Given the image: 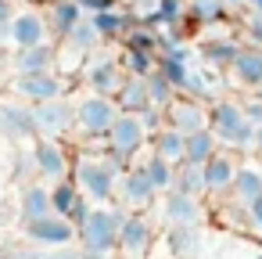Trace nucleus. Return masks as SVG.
Here are the masks:
<instances>
[{
  "instance_id": "obj_41",
  "label": "nucleus",
  "mask_w": 262,
  "mask_h": 259,
  "mask_svg": "<svg viewBox=\"0 0 262 259\" xmlns=\"http://www.w3.org/2000/svg\"><path fill=\"white\" fill-rule=\"evenodd\" d=\"M129 11L137 15V22H147L158 11V0H129Z\"/></svg>"
},
{
  "instance_id": "obj_33",
  "label": "nucleus",
  "mask_w": 262,
  "mask_h": 259,
  "mask_svg": "<svg viewBox=\"0 0 262 259\" xmlns=\"http://www.w3.org/2000/svg\"><path fill=\"white\" fill-rule=\"evenodd\" d=\"M119 62H122V69H126V76H151V72L158 69V54L137 51V47H122Z\"/></svg>"
},
{
  "instance_id": "obj_21",
  "label": "nucleus",
  "mask_w": 262,
  "mask_h": 259,
  "mask_svg": "<svg viewBox=\"0 0 262 259\" xmlns=\"http://www.w3.org/2000/svg\"><path fill=\"white\" fill-rule=\"evenodd\" d=\"M233 76V83H241L244 90H255L262 83V51L258 47H241V54L233 58V65L226 69Z\"/></svg>"
},
{
  "instance_id": "obj_44",
  "label": "nucleus",
  "mask_w": 262,
  "mask_h": 259,
  "mask_svg": "<svg viewBox=\"0 0 262 259\" xmlns=\"http://www.w3.org/2000/svg\"><path fill=\"white\" fill-rule=\"evenodd\" d=\"M90 212H94V202H90V198H83V202H79V205H76V212H72V216H69V220H72V223H76V227H83V223H86V220H90Z\"/></svg>"
},
{
  "instance_id": "obj_51",
  "label": "nucleus",
  "mask_w": 262,
  "mask_h": 259,
  "mask_svg": "<svg viewBox=\"0 0 262 259\" xmlns=\"http://www.w3.org/2000/svg\"><path fill=\"white\" fill-rule=\"evenodd\" d=\"M230 8H248V0H226Z\"/></svg>"
},
{
  "instance_id": "obj_8",
  "label": "nucleus",
  "mask_w": 262,
  "mask_h": 259,
  "mask_svg": "<svg viewBox=\"0 0 262 259\" xmlns=\"http://www.w3.org/2000/svg\"><path fill=\"white\" fill-rule=\"evenodd\" d=\"M72 79H65L61 72H40V76H15V94L29 105H43V101H54V97H69Z\"/></svg>"
},
{
  "instance_id": "obj_53",
  "label": "nucleus",
  "mask_w": 262,
  "mask_h": 259,
  "mask_svg": "<svg viewBox=\"0 0 262 259\" xmlns=\"http://www.w3.org/2000/svg\"><path fill=\"white\" fill-rule=\"evenodd\" d=\"M251 94H258V97H262V83H258V87H255V90H251Z\"/></svg>"
},
{
  "instance_id": "obj_26",
  "label": "nucleus",
  "mask_w": 262,
  "mask_h": 259,
  "mask_svg": "<svg viewBox=\"0 0 262 259\" xmlns=\"http://www.w3.org/2000/svg\"><path fill=\"white\" fill-rule=\"evenodd\" d=\"M115 101H119L122 112H144L151 105V97H147V76H126L122 87L115 90Z\"/></svg>"
},
{
  "instance_id": "obj_27",
  "label": "nucleus",
  "mask_w": 262,
  "mask_h": 259,
  "mask_svg": "<svg viewBox=\"0 0 262 259\" xmlns=\"http://www.w3.org/2000/svg\"><path fill=\"white\" fill-rule=\"evenodd\" d=\"M226 15H230L226 0H187V18L194 26H219L226 22Z\"/></svg>"
},
{
  "instance_id": "obj_9",
  "label": "nucleus",
  "mask_w": 262,
  "mask_h": 259,
  "mask_svg": "<svg viewBox=\"0 0 262 259\" xmlns=\"http://www.w3.org/2000/svg\"><path fill=\"white\" fill-rule=\"evenodd\" d=\"M155 198H158L155 184L147 180L144 166H137V162H133V166L119 176V194H115V202H122L129 212H147V209L155 205Z\"/></svg>"
},
{
  "instance_id": "obj_49",
  "label": "nucleus",
  "mask_w": 262,
  "mask_h": 259,
  "mask_svg": "<svg viewBox=\"0 0 262 259\" xmlns=\"http://www.w3.org/2000/svg\"><path fill=\"white\" fill-rule=\"evenodd\" d=\"M255 155H258V166H262V126L255 130Z\"/></svg>"
},
{
  "instance_id": "obj_3",
  "label": "nucleus",
  "mask_w": 262,
  "mask_h": 259,
  "mask_svg": "<svg viewBox=\"0 0 262 259\" xmlns=\"http://www.w3.org/2000/svg\"><path fill=\"white\" fill-rule=\"evenodd\" d=\"M122 115L119 101L112 94H94L86 90L83 97H76V130L86 141H104L115 126V119Z\"/></svg>"
},
{
  "instance_id": "obj_23",
  "label": "nucleus",
  "mask_w": 262,
  "mask_h": 259,
  "mask_svg": "<svg viewBox=\"0 0 262 259\" xmlns=\"http://www.w3.org/2000/svg\"><path fill=\"white\" fill-rule=\"evenodd\" d=\"M230 198L241 202V205H251L255 198H262V166L241 162L237 176H233V187H230Z\"/></svg>"
},
{
  "instance_id": "obj_1",
  "label": "nucleus",
  "mask_w": 262,
  "mask_h": 259,
  "mask_svg": "<svg viewBox=\"0 0 262 259\" xmlns=\"http://www.w3.org/2000/svg\"><path fill=\"white\" fill-rule=\"evenodd\" d=\"M69 176L79 184V191H83L90 202H115L122 169L112 166V162L101 155V148H97V151L83 148V151L72 155V173H69Z\"/></svg>"
},
{
  "instance_id": "obj_37",
  "label": "nucleus",
  "mask_w": 262,
  "mask_h": 259,
  "mask_svg": "<svg viewBox=\"0 0 262 259\" xmlns=\"http://www.w3.org/2000/svg\"><path fill=\"white\" fill-rule=\"evenodd\" d=\"M65 40H72V44H76L79 51H86V54L101 51V44H104V36L97 33V26H94L90 18H83V22H79V26H76V29H72V33L65 36Z\"/></svg>"
},
{
  "instance_id": "obj_7",
  "label": "nucleus",
  "mask_w": 262,
  "mask_h": 259,
  "mask_svg": "<svg viewBox=\"0 0 262 259\" xmlns=\"http://www.w3.org/2000/svg\"><path fill=\"white\" fill-rule=\"evenodd\" d=\"M104 144H108V148H115V151H122L126 158H137V155L151 144V133H147V126H144L140 112H122V115L115 119L112 133L104 137Z\"/></svg>"
},
{
  "instance_id": "obj_32",
  "label": "nucleus",
  "mask_w": 262,
  "mask_h": 259,
  "mask_svg": "<svg viewBox=\"0 0 262 259\" xmlns=\"http://www.w3.org/2000/svg\"><path fill=\"white\" fill-rule=\"evenodd\" d=\"M86 51H79L72 40H58V72L65 76V79H76V76H83V65H86Z\"/></svg>"
},
{
  "instance_id": "obj_22",
  "label": "nucleus",
  "mask_w": 262,
  "mask_h": 259,
  "mask_svg": "<svg viewBox=\"0 0 262 259\" xmlns=\"http://www.w3.org/2000/svg\"><path fill=\"white\" fill-rule=\"evenodd\" d=\"M151 151L172 166H183L187 162V133H180L176 126H162L155 137H151Z\"/></svg>"
},
{
  "instance_id": "obj_52",
  "label": "nucleus",
  "mask_w": 262,
  "mask_h": 259,
  "mask_svg": "<svg viewBox=\"0 0 262 259\" xmlns=\"http://www.w3.org/2000/svg\"><path fill=\"white\" fill-rule=\"evenodd\" d=\"M0 259H33V255H8V252H0Z\"/></svg>"
},
{
  "instance_id": "obj_47",
  "label": "nucleus",
  "mask_w": 262,
  "mask_h": 259,
  "mask_svg": "<svg viewBox=\"0 0 262 259\" xmlns=\"http://www.w3.org/2000/svg\"><path fill=\"white\" fill-rule=\"evenodd\" d=\"M4 47H11V22L0 26V51H4Z\"/></svg>"
},
{
  "instance_id": "obj_34",
  "label": "nucleus",
  "mask_w": 262,
  "mask_h": 259,
  "mask_svg": "<svg viewBox=\"0 0 262 259\" xmlns=\"http://www.w3.org/2000/svg\"><path fill=\"white\" fill-rule=\"evenodd\" d=\"M176 191L194 194V198H205V166L183 162V166L176 169Z\"/></svg>"
},
{
  "instance_id": "obj_36",
  "label": "nucleus",
  "mask_w": 262,
  "mask_h": 259,
  "mask_svg": "<svg viewBox=\"0 0 262 259\" xmlns=\"http://www.w3.org/2000/svg\"><path fill=\"white\" fill-rule=\"evenodd\" d=\"M147 97H151V105H155V108H169V105L180 97V90L165 79V72H162V69H155V72L147 76Z\"/></svg>"
},
{
  "instance_id": "obj_24",
  "label": "nucleus",
  "mask_w": 262,
  "mask_h": 259,
  "mask_svg": "<svg viewBox=\"0 0 262 259\" xmlns=\"http://www.w3.org/2000/svg\"><path fill=\"white\" fill-rule=\"evenodd\" d=\"M133 11H126V8H108V11H97V15H90V22L97 26V33L104 36V40H122L129 29H133Z\"/></svg>"
},
{
  "instance_id": "obj_31",
  "label": "nucleus",
  "mask_w": 262,
  "mask_h": 259,
  "mask_svg": "<svg viewBox=\"0 0 262 259\" xmlns=\"http://www.w3.org/2000/svg\"><path fill=\"white\" fill-rule=\"evenodd\" d=\"M215 151H223V144H219V137L212 133V126H208V130H198V133H187V162L205 166Z\"/></svg>"
},
{
  "instance_id": "obj_50",
  "label": "nucleus",
  "mask_w": 262,
  "mask_h": 259,
  "mask_svg": "<svg viewBox=\"0 0 262 259\" xmlns=\"http://www.w3.org/2000/svg\"><path fill=\"white\" fill-rule=\"evenodd\" d=\"M248 11H258L262 15V0H248Z\"/></svg>"
},
{
  "instance_id": "obj_38",
  "label": "nucleus",
  "mask_w": 262,
  "mask_h": 259,
  "mask_svg": "<svg viewBox=\"0 0 262 259\" xmlns=\"http://www.w3.org/2000/svg\"><path fill=\"white\" fill-rule=\"evenodd\" d=\"M241 33H244L248 47H258L262 51V15L258 11H248V18L241 22Z\"/></svg>"
},
{
  "instance_id": "obj_40",
  "label": "nucleus",
  "mask_w": 262,
  "mask_h": 259,
  "mask_svg": "<svg viewBox=\"0 0 262 259\" xmlns=\"http://www.w3.org/2000/svg\"><path fill=\"white\" fill-rule=\"evenodd\" d=\"M140 119H144V126H147V133L155 137L162 126H169V119H165V108H155V105H147L144 112H140Z\"/></svg>"
},
{
  "instance_id": "obj_30",
  "label": "nucleus",
  "mask_w": 262,
  "mask_h": 259,
  "mask_svg": "<svg viewBox=\"0 0 262 259\" xmlns=\"http://www.w3.org/2000/svg\"><path fill=\"white\" fill-rule=\"evenodd\" d=\"M86 194L79 191V184L72 180V176H65V180H54L51 184V202H54V212L58 216H72L76 212V205L83 202Z\"/></svg>"
},
{
  "instance_id": "obj_25",
  "label": "nucleus",
  "mask_w": 262,
  "mask_h": 259,
  "mask_svg": "<svg viewBox=\"0 0 262 259\" xmlns=\"http://www.w3.org/2000/svg\"><path fill=\"white\" fill-rule=\"evenodd\" d=\"M241 40L237 36H212L205 47H201V58H205V65L208 69H230L233 65V58L241 54Z\"/></svg>"
},
{
  "instance_id": "obj_15",
  "label": "nucleus",
  "mask_w": 262,
  "mask_h": 259,
  "mask_svg": "<svg viewBox=\"0 0 262 259\" xmlns=\"http://www.w3.org/2000/svg\"><path fill=\"white\" fill-rule=\"evenodd\" d=\"M165 119H169V126H176L180 133H198V130H208V105L198 101V97L180 94V97L165 108Z\"/></svg>"
},
{
  "instance_id": "obj_19",
  "label": "nucleus",
  "mask_w": 262,
  "mask_h": 259,
  "mask_svg": "<svg viewBox=\"0 0 262 259\" xmlns=\"http://www.w3.org/2000/svg\"><path fill=\"white\" fill-rule=\"evenodd\" d=\"M79 22H83V4L79 0H51L47 4V26H51L54 40H65Z\"/></svg>"
},
{
  "instance_id": "obj_2",
  "label": "nucleus",
  "mask_w": 262,
  "mask_h": 259,
  "mask_svg": "<svg viewBox=\"0 0 262 259\" xmlns=\"http://www.w3.org/2000/svg\"><path fill=\"white\" fill-rule=\"evenodd\" d=\"M208 126H212V133L219 137V144L230 148V151H248V148H255V130H258V126L248 119L244 101L215 97V101L208 105Z\"/></svg>"
},
{
  "instance_id": "obj_11",
  "label": "nucleus",
  "mask_w": 262,
  "mask_h": 259,
  "mask_svg": "<svg viewBox=\"0 0 262 259\" xmlns=\"http://www.w3.org/2000/svg\"><path fill=\"white\" fill-rule=\"evenodd\" d=\"M155 245V227L144 212H129L122 220V230H119V255L122 259H147Z\"/></svg>"
},
{
  "instance_id": "obj_45",
  "label": "nucleus",
  "mask_w": 262,
  "mask_h": 259,
  "mask_svg": "<svg viewBox=\"0 0 262 259\" xmlns=\"http://www.w3.org/2000/svg\"><path fill=\"white\" fill-rule=\"evenodd\" d=\"M83 4V11H90V15H97V11H108V8H119V0H79Z\"/></svg>"
},
{
  "instance_id": "obj_39",
  "label": "nucleus",
  "mask_w": 262,
  "mask_h": 259,
  "mask_svg": "<svg viewBox=\"0 0 262 259\" xmlns=\"http://www.w3.org/2000/svg\"><path fill=\"white\" fill-rule=\"evenodd\" d=\"M33 176H40V169H36L33 148H29V151H18L15 155V180H33Z\"/></svg>"
},
{
  "instance_id": "obj_14",
  "label": "nucleus",
  "mask_w": 262,
  "mask_h": 259,
  "mask_svg": "<svg viewBox=\"0 0 262 259\" xmlns=\"http://www.w3.org/2000/svg\"><path fill=\"white\" fill-rule=\"evenodd\" d=\"M33 155H36V169L47 180H65L72 173V155L65 151L61 141L54 137H36L33 141Z\"/></svg>"
},
{
  "instance_id": "obj_42",
  "label": "nucleus",
  "mask_w": 262,
  "mask_h": 259,
  "mask_svg": "<svg viewBox=\"0 0 262 259\" xmlns=\"http://www.w3.org/2000/svg\"><path fill=\"white\" fill-rule=\"evenodd\" d=\"M244 112H248V119H251L255 126H262V97H258V94H251V97L244 101Z\"/></svg>"
},
{
  "instance_id": "obj_18",
  "label": "nucleus",
  "mask_w": 262,
  "mask_h": 259,
  "mask_svg": "<svg viewBox=\"0 0 262 259\" xmlns=\"http://www.w3.org/2000/svg\"><path fill=\"white\" fill-rule=\"evenodd\" d=\"M11 69H15V76H40V72H58V40H51V44H40V47L15 51V58H11Z\"/></svg>"
},
{
  "instance_id": "obj_29",
  "label": "nucleus",
  "mask_w": 262,
  "mask_h": 259,
  "mask_svg": "<svg viewBox=\"0 0 262 259\" xmlns=\"http://www.w3.org/2000/svg\"><path fill=\"white\" fill-rule=\"evenodd\" d=\"M165 245H169V252H172L176 259L198 255V248H201V230H198V223H194V227H169Z\"/></svg>"
},
{
  "instance_id": "obj_17",
  "label": "nucleus",
  "mask_w": 262,
  "mask_h": 259,
  "mask_svg": "<svg viewBox=\"0 0 262 259\" xmlns=\"http://www.w3.org/2000/svg\"><path fill=\"white\" fill-rule=\"evenodd\" d=\"M158 209H162V220H165L169 227H194V223L205 220V205H201V198L183 194V191H169L165 202H162Z\"/></svg>"
},
{
  "instance_id": "obj_12",
  "label": "nucleus",
  "mask_w": 262,
  "mask_h": 259,
  "mask_svg": "<svg viewBox=\"0 0 262 259\" xmlns=\"http://www.w3.org/2000/svg\"><path fill=\"white\" fill-rule=\"evenodd\" d=\"M51 26H47V15L26 8V11H15L11 18V47L15 51H26V47H40V44H51Z\"/></svg>"
},
{
  "instance_id": "obj_35",
  "label": "nucleus",
  "mask_w": 262,
  "mask_h": 259,
  "mask_svg": "<svg viewBox=\"0 0 262 259\" xmlns=\"http://www.w3.org/2000/svg\"><path fill=\"white\" fill-rule=\"evenodd\" d=\"M183 18H187V0H158V11L147 18V26L165 29V26H183Z\"/></svg>"
},
{
  "instance_id": "obj_10",
  "label": "nucleus",
  "mask_w": 262,
  "mask_h": 259,
  "mask_svg": "<svg viewBox=\"0 0 262 259\" xmlns=\"http://www.w3.org/2000/svg\"><path fill=\"white\" fill-rule=\"evenodd\" d=\"M26 237L36 241V245H43V248H69V245L79 237V227H76L69 216L51 212V216H43V220L26 223Z\"/></svg>"
},
{
  "instance_id": "obj_13",
  "label": "nucleus",
  "mask_w": 262,
  "mask_h": 259,
  "mask_svg": "<svg viewBox=\"0 0 262 259\" xmlns=\"http://www.w3.org/2000/svg\"><path fill=\"white\" fill-rule=\"evenodd\" d=\"M0 133H4L8 141H36L40 137V130H36V112L29 108V105H22V97L18 101H11V105H0Z\"/></svg>"
},
{
  "instance_id": "obj_4",
  "label": "nucleus",
  "mask_w": 262,
  "mask_h": 259,
  "mask_svg": "<svg viewBox=\"0 0 262 259\" xmlns=\"http://www.w3.org/2000/svg\"><path fill=\"white\" fill-rule=\"evenodd\" d=\"M129 216V209L119 205H94L90 220L79 227V245L90 252H119V230L122 220Z\"/></svg>"
},
{
  "instance_id": "obj_48",
  "label": "nucleus",
  "mask_w": 262,
  "mask_h": 259,
  "mask_svg": "<svg viewBox=\"0 0 262 259\" xmlns=\"http://www.w3.org/2000/svg\"><path fill=\"white\" fill-rule=\"evenodd\" d=\"M79 259H115V252H90V248H83Z\"/></svg>"
},
{
  "instance_id": "obj_54",
  "label": "nucleus",
  "mask_w": 262,
  "mask_h": 259,
  "mask_svg": "<svg viewBox=\"0 0 262 259\" xmlns=\"http://www.w3.org/2000/svg\"><path fill=\"white\" fill-rule=\"evenodd\" d=\"M255 259H262V255H255Z\"/></svg>"
},
{
  "instance_id": "obj_28",
  "label": "nucleus",
  "mask_w": 262,
  "mask_h": 259,
  "mask_svg": "<svg viewBox=\"0 0 262 259\" xmlns=\"http://www.w3.org/2000/svg\"><path fill=\"white\" fill-rule=\"evenodd\" d=\"M144 166V173H147V180L155 184V191L158 194H169V191H176V169L180 166H172V162H165V158H158L155 151L140 162Z\"/></svg>"
},
{
  "instance_id": "obj_6",
  "label": "nucleus",
  "mask_w": 262,
  "mask_h": 259,
  "mask_svg": "<svg viewBox=\"0 0 262 259\" xmlns=\"http://www.w3.org/2000/svg\"><path fill=\"white\" fill-rule=\"evenodd\" d=\"M33 112H36V130H40V137L61 141V137H69V133L76 130V101H72V94H69V97L43 101V105H33Z\"/></svg>"
},
{
  "instance_id": "obj_20",
  "label": "nucleus",
  "mask_w": 262,
  "mask_h": 259,
  "mask_svg": "<svg viewBox=\"0 0 262 259\" xmlns=\"http://www.w3.org/2000/svg\"><path fill=\"white\" fill-rule=\"evenodd\" d=\"M54 212V202H51V187L43 184H26L18 191V216L22 223H33V220H43Z\"/></svg>"
},
{
  "instance_id": "obj_43",
  "label": "nucleus",
  "mask_w": 262,
  "mask_h": 259,
  "mask_svg": "<svg viewBox=\"0 0 262 259\" xmlns=\"http://www.w3.org/2000/svg\"><path fill=\"white\" fill-rule=\"evenodd\" d=\"M248 227H251L255 234H262V198H255V202L248 205Z\"/></svg>"
},
{
  "instance_id": "obj_16",
  "label": "nucleus",
  "mask_w": 262,
  "mask_h": 259,
  "mask_svg": "<svg viewBox=\"0 0 262 259\" xmlns=\"http://www.w3.org/2000/svg\"><path fill=\"white\" fill-rule=\"evenodd\" d=\"M237 166H241V162L233 158L230 148L215 151V155L205 162V194H208V198H223V194H230L233 176H237Z\"/></svg>"
},
{
  "instance_id": "obj_46",
  "label": "nucleus",
  "mask_w": 262,
  "mask_h": 259,
  "mask_svg": "<svg viewBox=\"0 0 262 259\" xmlns=\"http://www.w3.org/2000/svg\"><path fill=\"white\" fill-rule=\"evenodd\" d=\"M15 18V8H11V0H0V26H8Z\"/></svg>"
},
{
  "instance_id": "obj_5",
  "label": "nucleus",
  "mask_w": 262,
  "mask_h": 259,
  "mask_svg": "<svg viewBox=\"0 0 262 259\" xmlns=\"http://www.w3.org/2000/svg\"><path fill=\"white\" fill-rule=\"evenodd\" d=\"M83 87L86 90H94V94H112L115 97V90L122 87V79H126V69H122V62L115 58V54H108V51H94L90 58H86V65H83Z\"/></svg>"
}]
</instances>
